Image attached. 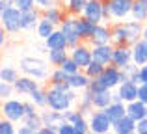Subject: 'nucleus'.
Returning <instances> with one entry per match:
<instances>
[{
  "label": "nucleus",
  "instance_id": "nucleus-25",
  "mask_svg": "<svg viewBox=\"0 0 147 134\" xmlns=\"http://www.w3.org/2000/svg\"><path fill=\"white\" fill-rule=\"evenodd\" d=\"M104 112L110 116L112 123H115V121L121 119L123 116H127V102H123V101H112L110 104L104 108Z\"/></svg>",
  "mask_w": 147,
  "mask_h": 134
},
{
  "label": "nucleus",
  "instance_id": "nucleus-9",
  "mask_svg": "<svg viewBox=\"0 0 147 134\" xmlns=\"http://www.w3.org/2000/svg\"><path fill=\"white\" fill-rule=\"evenodd\" d=\"M58 28L63 32L69 48L75 47V45H78L80 41H82V39H80V36H78V30H76V17H75V15H67V17L61 21V24L58 26Z\"/></svg>",
  "mask_w": 147,
  "mask_h": 134
},
{
  "label": "nucleus",
  "instance_id": "nucleus-5",
  "mask_svg": "<svg viewBox=\"0 0 147 134\" xmlns=\"http://www.w3.org/2000/svg\"><path fill=\"white\" fill-rule=\"evenodd\" d=\"M21 15H22V11L19 9L17 6H11V7H7V9L0 11V22H2V28L6 30L7 34L21 32V30H22Z\"/></svg>",
  "mask_w": 147,
  "mask_h": 134
},
{
  "label": "nucleus",
  "instance_id": "nucleus-2",
  "mask_svg": "<svg viewBox=\"0 0 147 134\" xmlns=\"http://www.w3.org/2000/svg\"><path fill=\"white\" fill-rule=\"evenodd\" d=\"M78 101L76 90H61L58 86H50L47 88V106L58 112H65V110L73 108Z\"/></svg>",
  "mask_w": 147,
  "mask_h": 134
},
{
  "label": "nucleus",
  "instance_id": "nucleus-29",
  "mask_svg": "<svg viewBox=\"0 0 147 134\" xmlns=\"http://www.w3.org/2000/svg\"><path fill=\"white\" fill-rule=\"evenodd\" d=\"M86 4H88V0H63V7L67 11V15H75V17L84 13Z\"/></svg>",
  "mask_w": 147,
  "mask_h": 134
},
{
  "label": "nucleus",
  "instance_id": "nucleus-26",
  "mask_svg": "<svg viewBox=\"0 0 147 134\" xmlns=\"http://www.w3.org/2000/svg\"><path fill=\"white\" fill-rule=\"evenodd\" d=\"M67 82H69V86H71L73 90H76V91L82 90V91H84V90H88V86H90L91 78L86 75V71H84V69H80L78 73H75V75L69 76Z\"/></svg>",
  "mask_w": 147,
  "mask_h": 134
},
{
  "label": "nucleus",
  "instance_id": "nucleus-14",
  "mask_svg": "<svg viewBox=\"0 0 147 134\" xmlns=\"http://www.w3.org/2000/svg\"><path fill=\"white\" fill-rule=\"evenodd\" d=\"M82 15L86 19H90V21H93L95 24L104 22V4H102V0H88Z\"/></svg>",
  "mask_w": 147,
  "mask_h": 134
},
{
  "label": "nucleus",
  "instance_id": "nucleus-41",
  "mask_svg": "<svg viewBox=\"0 0 147 134\" xmlns=\"http://www.w3.org/2000/svg\"><path fill=\"white\" fill-rule=\"evenodd\" d=\"M17 129H15V121L7 119V117H2L0 119V134H15Z\"/></svg>",
  "mask_w": 147,
  "mask_h": 134
},
{
  "label": "nucleus",
  "instance_id": "nucleus-4",
  "mask_svg": "<svg viewBox=\"0 0 147 134\" xmlns=\"http://www.w3.org/2000/svg\"><path fill=\"white\" fill-rule=\"evenodd\" d=\"M88 121H90V132L93 134H106L110 132L112 129V119L102 108H93L91 114L88 116Z\"/></svg>",
  "mask_w": 147,
  "mask_h": 134
},
{
  "label": "nucleus",
  "instance_id": "nucleus-12",
  "mask_svg": "<svg viewBox=\"0 0 147 134\" xmlns=\"http://www.w3.org/2000/svg\"><path fill=\"white\" fill-rule=\"evenodd\" d=\"M88 43L91 45V47H95V45H108L112 43V28H110V22H99L97 26H95L93 30V36L90 37V41Z\"/></svg>",
  "mask_w": 147,
  "mask_h": 134
},
{
  "label": "nucleus",
  "instance_id": "nucleus-6",
  "mask_svg": "<svg viewBox=\"0 0 147 134\" xmlns=\"http://www.w3.org/2000/svg\"><path fill=\"white\" fill-rule=\"evenodd\" d=\"M0 112H2V117H7V119L15 121V123H19V121L24 119L26 112H24V102L19 101V99H4L2 101V106H0Z\"/></svg>",
  "mask_w": 147,
  "mask_h": 134
},
{
  "label": "nucleus",
  "instance_id": "nucleus-42",
  "mask_svg": "<svg viewBox=\"0 0 147 134\" xmlns=\"http://www.w3.org/2000/svg\"><path fill=\"white\" fill-rule=\"evenodd\" d=\"M58 134H76V132H75V125H73L71 121L65 119L63 123L58 127Z\"/></svg>",
  "mask_w": 147,
  "mask_h": 134
},
{
  "label": "nucleus",
  "instance_id": "nucleus-38",
  "mask_svg": "<svg viewBox=\"0 0 147 134\" xmlns=\"http://www.w3.org/2000/svg\"><path fill=\"white\" fill-rule=\"evenodd\" d=\"M102 69H104V65H102V63H99V62H95V60H93V62H91L90 65H88L86 69H84V71H86V75L90 76L91 80H93V78H97V76L100 75V73H102Z\"/></svg>",
  "mask_w": 147,
  "mask_h": 134
},
{
  "label": "nucleus",
  "instance_id": "nucleus-19",
  "mask_svg": "<svg viewBox=\"0 0 147 134\" xmlns=\"http://www.w3.org/2000/svg\"><path fill=\"white\" fill-rule=\"evenodd\" d=\"M95 22L86 19L84 15H78L76 17V30H78V36L82 41H90V37L93 36V30H95Z\"/></svg>",
  "mask_w": 147,
  "mask_h": 134
},
{
  "label": "nucleus",
  "instance_id": "nucleus-35",
  "mask_svg": "<svg viewBox=\"0 0 147 134\" xmlns=\"http://www.w3.org/2000/svg\"><path fill=\"white\" fill-rule=\"evenodd\" d=\"M30 101L36 102L37 108H47V90H43V88H37L36 91H32V95H30Z\"/></svg>",
  "mask_w": 147,
  "mask_h": 134
},
{
  "label": "nucleus",
  "instance_id": "nucleus-31",
  "mask_svg": "<svg viewBox=\"0 0 147 134\" xmlns=\"http://www.w3.org/2000/svg\"><path fill=\"white\" fill-rule=\"evenodd\" d=\"M56 28H58V26L54 24L52 21H49V19L41 17L39 24H37V28H36V34H37V37H41V39H47V37H49Z\"/></svg>",
  "mask_w": 147,
  "mask_h": 134
},
{
  "label": "nucleus",
  "instance_id": "nucleus-47",
  "mask_svg": "<svg viewBox=\"0 0 147 134\" xmlns=\"http://www.w3.org/2000/svg\"><path fill=\"white\" fill-rule=\"evenodd\" d=\"M37 134H58V127H50V125H43Z\"/></svg>",
  "mask_w": 147,
  "mask_h": 134
},
{
  "label": "nucleus",
  "instance_id": "nucleus-16",
  "mask_svg": "<svg viewBox=\"0 0 147 134\" xmlns=\"http://www.w3.org/2000/svg\"><path fill=\"white\" fill-rule=\"evenodd\" d=\"M41 17H43V13H41L39 7H32V9L22 11V15H21L22 30H36L39 21H41Z\"/></svg>",
  "mask_w": 147,
  "mask_h": 134
},
{
  "label": "nucleus",
  "instance_id": "nucleus-46",
  "mask_svg": "<svg viewBox=\"0 0 147 134\" xmlns=\"http://www.w3.org/2000/svg\"><path fill=\"white\" fill-rule=\"evenodd\" d=\"M24 112H26V116H32V114H37V104L36 102H24Z\"/></svg>",
  "mask_w": 147,
  "mask_h": 134
},
{
  "label": "nucleus",
  "instance_id": "nucleus-1",
  "mask_svg": "<svg viewBox=\"0 0 147 134\" xmlns=\"http://www.w3.org/2000/svg\"><path fill=\"white\" fill-rule=\"evenodd\" d=\"M112 28V43L114 45H132L144 34V22L130 17L129 21H117L110 24Z\"/></svg>",
  "mask_w": 147,
  "mask_h": 134
},
{
  "label": "nucleus",
  "instance_id": "nucleus-44",
  "mask_svg": "<svg viewBox=\"0 0 147 134\" xmlns=\"http://www.w3.org/2000/svg\"><path fill=\"white\" fill-rule=\"evenodd\" d=\"M138 99L144 101L145 104H147V84L145 82H142L140 86H138Z\"/></svg>",
  "mask_w": 147,
  "mask_h": 134
},
{
  "label": "nucleus",
  "instance_id": "nucleus-15",
  "mask_svg": "<svg viewBox=\"0 0 147 134\" xmlns=\"http://www.w3.org/2000/svg\"><path fill=\"white\" fill-rule=\"evenodd\" d=\"M45 43H43V47H45V51H58V48H69V45H67V39H65V36H63V32H61L60 28H56L52 34L47 37V39H43Z\"/></svg>",
  "mask_w": 147,
  "mask_h": 134
},
{
  "label": "nucleus",
  "instance_id": "nucleus-17",
  "mask_svg": "<svg viewBox=\"0 0 147 134\" xmlns=\"http://www.w3.org/2000/svg\"><path fill=\"white\" fill-rule=\"evenodd\" d=\"M93 52V60L102 65H110L112 63V56H114V43H108V45H95L91 48Z\"/></svg>",
  "mask_w": 147,
  "mask_h": 134
},
{
  "label": "nucleus",
  "instance_id": "nucleus-8",
  "mask_svg": "<svg viewBox=\"0 0 147 134\" xmlns=\"http://www.w3.org/2000/svg\"><path fill=\"white\" fill-rule=\"evenodd\" d=\"M121 73H123V69H119L117 65L110 63V65H104L102 73L97 76V80L104 88H108V90H115L121 84Z\"/></svg>",
  "mask_w": 147,
  "mask_h": 134
},
{
  "label": "nucleus",
  "instance_id": "nucleus-3",
  "mask_svg": "<svg viewBox=\"0 0 147 134\" xmlns=\"http://www.w3.org/2000/svg\"><path fill=\"white\" fill-rule=\"evenodd\" d=\"M21 65V71L22 75H30L34 78H37L39 82H47L49 76H50V71H52V65H50L49 60H41V58H36V56H24L21 58L19 62Z\"/></svg>",
  "mask_w": 147,
  "mask_h": 134
},
{
  "label": "nucleus",
  "instance_id": "nucleus-32",
  "mask_svg": "<svg viewBox=\"0 0 147 134\" xmlns=\"http://www.w3.org/2000/svg\"><path fill=\"white\" fill-rule=\"evenodd\" d=\"M67 58H69V52H67V48H58V51H49V56H47V60L50 62V65H52V67H60V65H61V63H63Z\"/></svg>",
  "mask_w": 147,
  "mask_h": 134
},
{
  "label": "nucleus",
  "instance_id": "nucleus-10",
  "mask_svg": "<svg viewBox=\"0 0 147 134\" xmlns=\"http://www.w3.org/2000/svg\"><path fill=\"white\" fill-rule=\"evenodd\" d=\"M112 63L119 69H125L129 63H132V45H114Z\"/></svg>",
  "mask_w": 147,
  "mask_h": 134
},
{
  "label": "nucleus",
  "instance_id": "nucleus-27",
  "mask_svg": "<svg viewBox=\"0 0 147 134\" xmlns=\"http://www.w3.org/2000/svg\"><path fill=\"white\" fill-rule=\"evenodd\" d=\"M93 93H91L90 90H84V93L80 95V99L76 101V110H78L80 114H84V116H90L91 110H93Z\"/></svg>",
  "mask_w": 147,
  "mask_h": 134
},
{
  "label": "nucleus",
  "instance_id": "nucleus-23",
  "mask_svg": "<svg viewBox=\"0 0 147 134\" xmlns=\"http://www.w3.org/2000/svg\"><path fill=\"white\" fill-rule=\"evenodd\" d=\"M41 119H43V125L60 127V125L65 121V116H63V112H58V110H52V108L47 106L45 110H41Z\"/></svg>",
  "mask_w": 147,
  "mask_h": 134
},
{
  "label": "nucleus",
  "instance_id": "nucleus-28",
  "mask_svg": "<svg viewBox=\"0 0 147 134\" xmlns=\"http://www.w3.org/2000/svg\"><path fill=\"white\" fill-rule=\"evenodd\" d=\"M114 101V91L112 90H100L97 93H93V106L95 108H106L110 102Z\"/></svg>",
  "mask_w": 147,
  "mask_h": 134
},
{
  "label": "nucleus",
  "instance_id": "nucleus-30",
  "mask_svg": "<svg viewBox=\"0 0 147 134\" xmlns=\"http://www.w3.org/2000/svg\"><path fill=\"white\" fill-rule=\"evenodd\" d=\"M130 17L136 19V21H142V22L147 21V0H134Z\"/></svg>",
  "mask_w": 147,
  "mask_h": 134
},
{
  "label": "nucleus",
  "instance_id": "nucleus-24",
  "mask_svg": "<svg viewBox=\"0 0 147 134\" xmlns=\"http://www.w3.org/2000/svg\"><path fill=\"white\" fill-rule=\"evenodd\" d=\"M127 114H129L134 121H140V119H144V117H147V104L144 101H140V99L130 101V102H127Z\"/></svg>",
  "mask_w": 147,
  "mask_h": 134
},
{
  "label": "nucleus",
  "instance_id": "nucleus-40",
  "mask_svg": "<svg viewBox=\"0 0 147 134\" xmlns=\"http://www.w3.org/2000/svg\"><path fill=\"white\" fill-rule=\"evenodd\" d=\"M60 67H61V69H63V71H65V73H67V75H69V76H71V75H75V73H78V71H80V65H78V63H76V62H75V60H73V58H71V56H69V58H67V60H65V62H63V63H61V65H60Z\"/></svg>",
  "mask_w": 147,
  "mask_h": 134
},
{
  "label": "nucleus",
  "instance_id": "nucleus-36",
  "mask_svg": "<svg viewBox=\"0 0 147 134\" xmlns=\"http://www.w3.org/2000/svg\"><path fill=\"white\" fill-rule=\"evenodd\" d=\"M17 78H19V71L15 67L4 65L2 69H0V80H6V82H11V84H13Z\"/></svg>",
  "mask_w": 147,
  "mask_h": 134
},
{
  "label": "nucleus",
  "instance_id": "nucleus-18",
  "mask_svg": "<svg viewBox=\"0 0 147 134\" xmlns=\"http://www.w3.org/2000/svg\"><path fill=\"white\" fill-rule=\"evenodd\" d=\"M138 86H140V84L132 82V80H125V82H121L115 90L121 95L123 102H130V101H136L138 99Z\"/></svg>",
  "mask_w": 147,
  "mask_h": 134
},
{
  "label": "nucleus",
  "instance_id": "nucleus-11",
  "mask_svg": "<svg viewBox=\"0 0 147 134\" xmlns=\"http://www.w3.org/2000/svg\"><path fill=\"white\" fill-rule=\"evenodd\" d=\"M13 88H15V93L17 95H28L30 97L32 91H36L39 88V80L30 76V75H22L13 82Z\"/></svg>",
  "mask_w": 147,
  "mask_h": 134
},
{
  "label": "nucleus",
  "instance_id": "nucleus-7",
  "mask_svg": "<svg viewBox=\"0 0 147 134\" xmlns=\"http://www.w3.org/2000/svg\"><path fill=\"white\" fill-rule=\"evenodd\" d=\"M91 48L93 47H91L88 41H80L78 45H75V47L69 48V56L78 63L80 69H86L91 62H93V52H91Z\"/></svg>",
  "mask_w": 147,
  "mask_h": 134
},
{
  "label": "nucleus",
  "instance_id": "nucleus-37",
  "mask_svg": "<svg viewBox=\"0 0 147 134\" xmlns=\"http://www.w3.org/2000/svg\"><path fill=\"white\" fill-rule=\"evenodd\" d=\"M123 71L127 73V76H129V80H132V82L140 84V65H136V63H129Z\"/></svg>",
  "mask_w": 147,
  "mask_h": 134
},
{
  "label": "nucleus",
  "instance_id": "nucleus-34",
  "mask_svg": "<svg viewBox=\"0 0 147 134\" xmlns=\"http://www.w3.org/2000/svg\"><path fill=\"white\" fill-rule=\"evenodd\" d=\"M22 125H26L28 129H32L34 134H37L39 132V129L43 127V119H41V112H37V114H32V116H24V119L21 121Z\"/></svg>",
  "mask_w": 147,
  "mask_h": 134
},
{
  "label": "nucleus",
  "instance_id": "nucleus-48",
  "mask_svg": "<svg viewBox=\"0 0 147 134\" xmlns=\"http://www.w3.org/2000/svg\"><path fill=\"white\" fill-rule=\"evenodd\" d=\"M52 4H56V0H36V6L39 9H45V7L52 6Z\"/></svg>",
  "mask_w": 147,
  "mask_h": 134
},
{
  "label": "nucleus",
  "instance_id": "nucleus-52",
  "mask_svg": "<svg viewBox=\"0 0 147 134\" xmlns=\"http://www.w3.org/2000/svg\"><path fill=\"white\" fill-rule=\"evenodd\" d=\"M6 34H7V32H6L4 28L0 30V47H4V45H6V39H7V37H6Z\"/></svg>",
  "mask_w": 147,
  "mask_h": 134
},
{
  "label": "nucleus",
  "instance_id": "nucleus-50",
  "mask_svg": "<svg viewBox=\"0 0 147 134\" xmlns=\"http://www.w3.org/2000/svg\"><path fill=\"white\" fill-rule=\"evenodd\" d=\"M15 6V0H0V11L7 9V7Z\"/></svg>",
  "mask_w": 147,
  "mask_h": 134
},
{
  "label": "nucleus",
  "instance_id": "nucleus-33",
  "mask_svg": "<svg viewBox=\"0 0 147 134\" xmlns=\"http://www.w3.org/2000/svg\"><path fill=\"white\" fill-rule=\"evenodd\" d=\"M67 80H69V75L63 71V69H61V67H52L47 82L50 84V86H58V84H65Z\"/></svg>",
  "mask_w": 147,
  "mask_h": 134
},
{
  "label": "nucleus",
  "instance_id": "nucleus-43",
  "mask_svg": "<svg viewBox=\"0 0 147 134\" xmlns=\"http://www.w3.org/2000/svg\"><path fill=\"white\" fill-rule=\"evenodd\" d=\"M15 6H17L21 11L32 9V7H37V6H36V0H15Z\"/></svg>",
  "mask_w": 147,
  "mask_h": 134
},
{
  "label": "nucleus",
  "instance_id": "nucleus-39",
  "mask_svg": "<svg viewBox=\"0 0 147 134\" xmlns=\"http://www.w3.org/2000/svg\"><path fill=\"white\" fill-rule=\"evenodd\" d=\"M13 93H15L13 84H11V82H6V80H0V97H2V101H4V99L13 97Z\"/></svg>",
  "mask_w": 147,
  "mask_h": 134
},
{
  "label": "nucleus",
  "instance_id": "nucleus-13",
  "mask_svg": "<svg viewBox=\"0 0 147 134\" xmlns=\"http://www.w3.org/2000/svg\"><path fill=\"white\" fill-rule=\"evenodd\" d=\"M134 0H110V9L114 21H125L130 17Z\"/></svg>",
  "mask_w": 147,
  "mask_h": 134
},
{
  "label": "nucleus",
  "instance_id": "nucleus-53",
  "mask_svg": "<svg viewBox=\"0 0 147 134\" xmlns=\"http://www.w3.org/2000/svg\"><path fill=\"white\" fill-rule=\"evenodd\" d=\"M142 37H145V39H147V21L144 22V34H142Z\"/></svg>",
  "mask_w": 147,
  "mask_h": 134
},
{
  "label": "nucleus",
  "instance_id": "nucleus-51",
  "mask_svg": "<svg viewBox=\"0 0 147 134\" xmlns=\"http://www.w3.org/2000/svg\"><path fill=\"white\" fill-rule=\"evenodd\" d=\"M17 132H19V134H34V131H32V129H28L26 125H22V123H21V127L17 129Z\"/></svg>",
  "mask_w": 147,
  "mask_h": 134
},
{
  "label": "nucleus",
  "instance_id": "nucleus-22",
  "mask_svg": "<svg viewBox=\"0 0 147 134\" xmlns=\"http://www.w3.org/2000/svg\"><path fill=\"white\" fill-rule=\"evenodd\" d=\"M41 13H43V17H45V19L52 21L56 26H60V24H61V21L67 17V11H65V7L56 6V4H52V6H49V7H45V9H41Z\"/></svg>",
  "mask_w": 147,
  "mask_h": 134
},
{
  "label": "nucleus",
  "instance_id": "nucleus-21",
  "mask_svg": "<svg viewBox=\"0 0 147 134\" xmlns=\"http://www.w3.org/2000/svg\"><path fill=\"white\" fill-rule=\"evenodd\" d=\"M136 123L138 121H134L132 117L127 114V116H123L121 119H117L112 125V131L117 132V134H134L136 132Z\"/></svg>",
  "mask_w": 147,
  "mask_h": 134
},
{
  "label": "nucleus",
  "instance_id": "nucleus-20",
  "mask_svg": "<svg viewBox=\"0 0 147 134\" xmlns=\"http://www.w3.org/2000/svg\"><path fill=\"white\" fill-rule=\"evenodd\" d=\"M132 62L136 65H145L147 63V39L140 37L136 43H132Z\"/></svg>",
  "mask_w": 147,
  "mask_h": 134
},
{
  "label": "nucleus",
  "instance_id": "nucleus-49",
  "mask_svg": "<svg viewBox=\"0 0 147 134\" xmlns=\"http://www.w3.org/2000/svg\"><path fill=\"white\" fill-rule=\"evenodd\" d=\"M142 82L147 84V63L145 65H140V84Z\"/></svg>",
  "mask_w": 147,
  "mask_h": 134
},
{
  "label": "nucleus",
  "instance_id": "nucleus-45",
  "mask_svg": "<svg viewBox=\"0 0 147 134\" xmlns=\"http://www.w3.org/2000/svg\"><path fill=\"white\" fill-rule=\"evenodd\" d=\"M136 134H147V117L140 119L136 123Z\"/></svg>",
  "mask_w": 147,
  "mask_h": 134
}]
</instances>
